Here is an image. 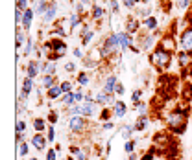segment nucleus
<instances>
[{"instance_id":"nucleus-17","label":"nucleus","mask_w":192,"mask_h":160,"mask_svg":"<svg viewBox=\"0 0 192 160\" xmlns=\"http://www.w3.org/2000/svg\"><path fill=\"white\" fill-rule=\"evenodd\" d=\"M105 94H107V92H100V94H96V101H98V103H105V101H107Z\"/></svg>"},{"instance_id":"nucleus-39","label":"nucleus","mask_w":192,"mask_h":160,"mask_svg":"<svg viewBox=\"0 0 192 160\" xmlns=\"http://www.w3.org/2000/svg\"><path fill=\"white\" fill-rule=\"evenodd\" d=\"M189 63V59H187V55L185 53H181V64H187Z\"/></svg>"},{"instance_id":"nucleus-10","label":"nucleus","mask_w":192,"mask_h":160,"mask_svg":"<svg viewBox=\"0 0 192 160\" xmlns=\"http://www.w3.org/2000/svg\"><path fill=\"white\" fill-rule=\"evenodd\" d=\"M31 144H33L37 149H43V147H44V138H43L41 135H35V136L31 138Z\"/></svg>"},{"instance_id":"nucleus-46","label":"nucleus","mask_w":192,"mask_h":160,"mask_svg":"<svg viewBox=\"0 0 192 160\" xmlns=\"http://www.w3.org/2000/svg\"><path fill=\"white\" fill-rule=\"evenodd\" d=\"M142 2H150V0H142Z\"/></svg>"},{"instance_id":"nucleus-25","label":"nucleus","mask_w":192,"mask_h":160,"mask_svg":"<svg viewBox=\"0 0 192 160\" xmlns=\"http://www.w3.org/2000/svg\"><path fill=\"white\" fill-rule=\"evenodd\" d=\"M26 4H28V0H17V7H18V11H20V9H24V7H26Z\"/></svg>"},{"instance_id":"nucleus-21","label":"nucleus","mask_w":192,"mask_h":160,"mask_svg":"<svg viewBox=\"0 0 192 160\" xmlns=\"http://www.w3.org/2000/svg\"><path fill=\"white\" fill-rule=\"evenodd\" d=\"M54 72H55V64L52 63V64H48V66H46V74H48V76H52Z\"/></svg>"},{"instance_id":"nucleus-45","label":"nucleus","mask_w":192,"mask_h":160,"mask_svg":"<svg viewBox=\"0 0 192 160\" xmlns=\"http://www.w3.org/2000/svg\"><path fill=\"white\" fill-rule=\"evenodd\" d=\"M81 2H83V4H87V2H89V0H81Z\"/></svg>"},{"instance_id":"nucleus-6","label":"nucleus","mask_w":192,"mask_h":160,"mask_svg":"<svg viewBox=\"0 0 192 160\" xmlns=\"http://www.w3.org/2000/svg\"><path fill=\"white\" fill-rule=\"evenodd\" d=\"M116 42H118V35H111L107 39V44H105V52H111L116 48Z\"/></svg>"},{"instance_id":"nucleus-19","label":"nucleus","mask_w":192,"mask_h":160,"mask_svg":"<svg viewBox=\"0 0 192 160\" xmlns=\"http://www.w3.org/2000/svg\"><path fill=\"white\" fill-rule=\"evenodd\" d=\"M44 7H46V4H44V2L41 0V2H39V4L35 6V11H37V13H43V11H44Z\"/></svg>"},{"instance_id":"nucleus-11","label":"nucleus","mask_w":192,"mask_h":160,"mask_svg":"<svg viewBox=\"0 0 192 160\" xmlns=\"http://www.w3.org/2000/svg\"><path fill=\"white\" fill-rule=\"evenodd\" d=\"M115 112H116V116H124L126 114V105L122 101H116L115 103Z\"/></svg>"},{"instance_id":"nucleus-9","label":"nucleus","mask_w":192,"mask_h":160,"mask_svg":"<svg viewBox=\"0 0 192 160\" xmlns=\"http://www.w3.org/2000/svg\"><path fill=\"white\" fill-rule=\"evenodd\" d=\"M31 17H33V11H30V9H24V17H22V26H24V28H28V26H30V22H31Z\"/></svg>"},{"instance_id":"nucleus-32","label":"nucleus","mask_w":192,"mask_h":160,"mask_svg":"<svg viewBox=\"0 0 192 160\" xmlns=\"http://www.w3.org/2000/svg\"><path fill=\"white\" fill-rule=\"evenodd\" d=\"M102 13H104V11H102V7H94V17H96V18H100V17H102Z\"/></svg>"},{"instance_id":"nucleus-5","label":"nucleus","mask_w":192,"mask_h":160,"mask_svg":"<svg viewBox=\"0 0 192 160\" xmlns=\"http://www.w3.org/2000/svg\"><path fill=\"white\" fill-rule=\"evenodd\" d=\"M81 127H83V120L80 116H72L70 118V129L72 131H81Z\"/></svg>"},{"instance_id":"nucleus-16","label":"nucleus","mask_w":192,"mask_h":160,"mask_svg":"<svg viewBox=\"0 0 192 160\" xmlns=\"http://www.w3.org/2000/svg\"><path fill=\"white\" fill-rule=\"evenodd\" d=\"M43 83H44V87H50V88H52V87H54V77H52V76H46V77L43 79Z\"/></svg>"},{"instance_id":"nucleus-41","label":"nucleus","mask_w":192,"mask_h":160,"mask_svg":"<svg viewBox=\"0 0 192 160\" xmlns=\"http://www.w3.org/2000/svg\"><path fill=\"white\" fill-rule=\"evenodd\" d=\"M187 2H189V0H178V4H179V7H185V6H187Z\"/></svg>"},{"instance_id":"nucleus-28","label":"nucleus","mask_w":192,"mask_h":160,"mask_svg":"<svg viewBox=\"0 0 192 160\" xmlns=\"http://www.w3.org/2000/svg\"><path fill=\"white\" fill-rule=\"evenodd\" d=\"M55 50H57V53H63V52H65V44L57 42V44H55Z\"/></svg>"},{"instance_id":"nucleus-13","label":"nucleus","mask_w":192,"mask_h":160,"mask_svg":"<svg viewBox=\"0 0 192 160\" xmlns=\"http://www.w3.org/2000/svg\"><path fill=\"white\" fill-rule=\"evenodd\" d=\"M37 63H30V66H28V76L30 77H33V76H37Z\"/></svg>"},{"instance_id":"nucleus-44","label":"nucleus","mask_w":192,"mask_h":160,"mask_svg":"<svg viewBox=\"0 0 192 160\" xmlns=\"http://www.w3.org/2000/svg\"><path fill=\"white\" fill-rule=\"evenodd\" d=\"M81 100H83V96H81V94H76V101H80V103H81Z\"/></svg>"},{"instance_id":"nucleus-24","label":"nucleus","mask_w":192,"mask_h":160,"mask_svg":"<svg viewBox=\"0 0 192 160\" xmlns=\"http://www.w3.org/2000/svg\"><path fill=\"white\" fill-rule=\"evenodd\" d=\"M24 129H26V123H24V122H18V123H17V133L20 135Z\"/></svg>"},{"instance_id":"nucleus-47","label":"nucleus","mask_w":192,"mask_h":160,"mask_svg":"<svg viewBox=\"0 0 192 160\" xmlns=\"http://www.w3.org/2000/svg\"><path fill=\"white\" fill-rule=\"evenodd\" d=\"M31 160H37V158H31Z\"/></svg>"},{"instance_id":"nucleus-7","label":"nucleus","mask_w":192,"mask_h":160,"mask_svg":"<svg viewBox=\"0 0 192 160\" xmlns=\"http://www.w3.org/2000/svg\"><path fill=\"white\" fill-rule=\"evenodd\" d=\"M92 103H94V101H92L91 98H87V100H85V105L80 107V109H81V114H87V116H89V114L92 112Z\"/></svg>"},{"instance_id":"nucleus-29","label":"nucleus","mask_w":192,"mask_h":160,"mask_svg":"<svg viewBox=\"0 0 192 160\" xmlns=\"http://www.w3.org/2000/svg\"><path fill=\"white\" fill-rule=\"evenodd\" d=\"M133 146H135L133 142H126V146H124V147H126V151H128V153H131V151H133Z\"/></svg>"},{"instance_id":"nucleus-18","label":"nucleus","mask_w":192,"mask_h":160,"mask_svg":"<svg viewBox=\"0 0 192 160\" xmlns=\"http://www.w3.org/2000/svg\"><path fill=\"white\" fill-rule=\"evenodd\" d=\"M131 131H133V127H129V125L124 127V129H122V136H124V138H129V136H131Z\"/></svg>"},{"instance_id":"nucleus-36","label":"nucleus","mask_w":192,"mask_h":160,"mask_svg":"<svg viewBox=\"0 0 192 160\" xmlns=\"http://www.w3.org/2000/svg\"><path fill=\"white\" fill-rule=\"evenodd\" d=\"M92 37V31H85V37H83V42H89V39Z\"/></svg>"},{"instance_id":"nucleus-23","label":"nucleus","mask_w":192,"mask_h":160,"mask_svg":"<svg viewBox=\"0 0 192 160\" xmlns=\"http://www.w3.org/2000/svg\"><path fill=\"white\" fill-rule=\"evenodd\" d=\"M33 127H35L37 131H41V129L44 127V123H43V120H35V123H33Z\"/></svg>"},{"instance_id":"nucleus-35","label":"nucleus","mask_w":192,"mask_h":160,"mask_svg":"<svg viewBox=\"0 0 192 160\" xmlns=\"http://www.w3.org/2000/svg\"><path fill=\"white\" fill-rule=\"evenodd\" d=\"M18 153H20V155H26V153H28V147H26V144H22V146L18 147Z\"/></svg>"},{"instance_id":"nucleus-2","label":"nucleus","mask_w":192,"mask_h":160,"mask_svg":"<svg viewBox=\"0 0 192 160\" xmlns=\"http://www.w3.org/2000/svg\"><path fill=\"white\" fill-rule=\"evenodd\" d=\"M152 61H153L157 66H166L168 61H170V53L165 52V50H157V52L152 55Z\"/></svg>"},{"instance_id":"nucleus-26","label":"nucleus","mask_w":192,"mask_h":160,"mask_svg":"<svg viewBox=\"0 0 192 160\" xmlns=\"http://www.w3.org/2000/svg\"><path fill=\"white\" fill-rule=\"evenodd\" d=\"M78 81H80L81 85H85V83H87L89 79H87V76H85V74H80V76H78Z\"/></svg>"},{"instance_id":"nucleus-12","label":"nucleus","mask_w":192,"mask_h":160,"mask_svg":"<svg viewBox=\"0 0 192 160\" xmlns=\"http://www.w3.org/2000/svg\"><path fill=\"white\" fill-rule=\"evenodd\" d=\"M118 42H120L122 48H128V46H129V37L124 35V33H120V35H118Z\"/></svg>"},{"instance_id":"nucleus-22","label":"nucleus","mask_w":192,"mask_h":160,"mask_svg":"<svg viewBox=\"0 0 192 160\" xmlns=\"http://www.w3.org/2000/svg\"><path fill=\"white\" fill-rule=\"evenodd\" d=\"M144 125H146V120H144V118H142V120H139V122H137V123H135V129H139V131H141V129H142V127H144Z\"/></svg>"},{"instance_id":"nucleus-42","label":"nucleus","mask_w":192,"mask_h":160,"mask_svg":"<svg viewBox=\"0 0 192 160\" xmlns=\"http://www.w3.org/2000/svg\"><path fill=\"white\" fill-rule=\"evenodd\" d=\"M70 20H72V26H76V24H78V17H76V15H72V18H70Z\"/></svg>"},{"instance_id":"nucleus-1","label":"nucleus","mask_w":192,"mask_h":160,"mask_svg":"<svg viewBox=\"0 0 192 160\" xmlns=\"http://www.w3.org/2000/svg\"><path fill=\"white\" fill-rule=\"evenodd\" d=\"M185 116L181 114V112H174V114H170L168 116V123H170V127L174 129V131H178V133H181L183 131V127H185Z\"/></svg>"},{"instance_id":"nucleus-33","label":"nucleus","mask_w":192,"mask_h":160,"mask_svg":"<svg viewBox=\"0 0 192 160\" xmlns=\"http://www.w3.org/2000/svg\"><path fill=\"white\" fill-rule=\"evenodd\" d=\"M22 42H24V37H22V35H20V31H18V33H17V46H20Z\"/></svg>"},{"instance_id":"nucleus-38","label":"nucleus","mask_w":192,"mask_h":160,"mask_svg":"<svg viewBox=\"0 0 192 160\" xmlns=\"http://www.w3.org/2000/svg\"><path fill=\"white\" fill-rule=\"evenodd\" d=\"M55 138V133H54V129H50L48 131V140H54Z\"/></svg>"},{"instance_id":"nucleus-43","label":"nucleus","mask_w":192,"mask_h":160,"mask_svg":"<svg viewBox=\"0 0 192 160\" xmlns=\"http://www.w3.org/2000/svg\"><path fill=\"white\" fill-rule=\"evenodd\" d=\"M133 101H135V105L139 103V92H135V94H133Z\"/></svg>"},{"instance_id":"nucleus-31","label":"nucleus","mask_w":192,"mask_h":160,"mask_svg":"<svg viewBox=\"0 0 192 160\" xmlns=\"http://www.w3.org/2000/svg\"><path fill=\"white\" fill-rule=\"evenodd\" d=\"M46 160H55V151H48L46 153Z\"/></svg>"},{"instance_id":"nucleus-15","label":"nucleus","mask_w":192,"mask_h":160,"mask_svg":"<svg viewBox=\"0 0 192 160\" xmlns=\"http://www.w3.org/2000/svg\"><path fill=\"white\" fill-rule=\"evenodd\" d=\"M61 92H63V90H61V87H52L48 94H50V98H57V96H59Z\"/></svg>"},{"instance_id":"nucleus-34","label":"nucleus","mask_w":192,"mask_h":160,"mask_svg":"<svg viewBox=\"0 0 192 160\" xmlns=\"http://www.w3.org/2000/svg\"><path fill=\"white\" fill-rule=\"evenodd\" d=\"M61 90H63V92H68V90H70V83H67V81H65V83L61 85Z\"/></svg>"},{"instance_id":"nucleus-14","label":"nucleus","mask_w":192,"mask_h":160,"mask_svg":"<svg viewBox=\"0 0 192 160\" xmlns=\"http://www.w3.org/2000/svg\"><path fill=\"white\" fill-rule=\"evenodd\" d=\"M63 101H65L67 105H72V103L76 101V94H70V92H67V96L63 98Z\"/></svg>"},{"instance_id":"nucleus-20","label":"nucleus","mask_w":192,"mask_h":160,"mask_svg":"<svg viewBox=\"0 0 192 160\" xmlns=\"http://www.w3.org/2000/svg\"><path fill=\"white\" fill-rule=\"evenodd\" d=\"M31 90V79H24V92H30Z\"/></svg>"},{"instance_id":"nucleus-8","label":"nucleus","mask_w":192,"mask_h":160,"mask_svg":"<svg viewBox=\"0 0 192 160\" xmlns=\"http://www.w3.org/2000/svg\"><path fill=\"white\" fill-rule=\"evenodd\" d=\"M54 17H55V4H52V6L44 11V22H50Z\"/></svg>"},{"instance_id":"nucleus-40","label":"nucleus","mask_w":192,"mask_h":160,"mask_svg":"<svg viewBox=\"0 0 192 160\" xmlns=\"http://www.w3.org/2000/svg\"><path fill=\"white\" fill-rule=\"evenodd\" d=\"M65 70H74V64H72V63H67V64H65Z\"/></svg>"},{"instance_id":"nucleus-3","label":"nucleus","mask_w":192,"mask_h":160,"mask_svg":"<svg viewBox=\"0 0 192 160\" xmlns=\"http://www.w3.org/2000/svg\"><path fill=\"white\" fill-rule=\"evenodd\" d=\"M181 46H183L187 52L192 50V29H189V31L183 33V37H181Z\"/></svg>"},{"instance_id":"nucleus-37","label":"nucleus","mask_w":192,"mask_h":160,"mask_svg":"<svg viewBox=\"0 0 192 160\" xmlns=\"http://www.w3.org/2000/svg\"><path fill=\"white\" fill-rule=\"evenodd\" d=\"M116 94H124V87L122 85H116V90H115Z\"/></svg>"},{"instance_id":"nucleus-27","label":"nucleus","mask_w":192,"mask_h":160,"mask_svg":"<svg viewBox=\"0 0 192 160\" xmlns=\"http://www.w3.org/2000/svg\"><path fill=\"white\" fill-rule=\"evenodd\" d=\"M146 24H148V26H150L152 29H153V28L157 26V22H155V18H148V20H146Z\"/></svg>"},{"instance_id":"nucleus-4","label":"nucleus","mask_w":192,"mask_h":160,"mask_svg":"<svg viewBox=\"0 0 192 160\" xmlns=\"http://www.w3.org/2000/svg\"><path fill=\"white\" fill-rule=\"evenodd\" d=\"M113 90H116V77H115V76L107 77L105 87H104V92H113Z\"/></svg>"},{"instance_id":"nucleus-30","label":"nucleus","mask_w":192,"mask_h":160,"mask_svg":"<svg viewBox=\"0 0 192 160\" xmlns=\"http://www.w3.org/2000/svg\"><path fill=\"white\" fill-rule=\"evenodd\" d=\"M76 155H78V160H85V153H81V151H78V149H72Z\"/></svg>"}]
</instances>
